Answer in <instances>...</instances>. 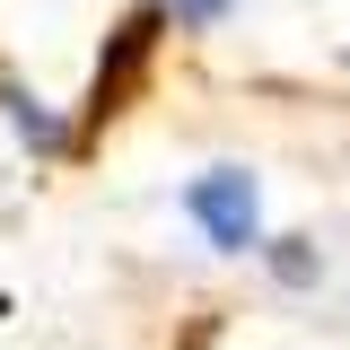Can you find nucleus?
<instances>
[{
    "mask_svg": "<svg viewBox=\"0 0 350 350\" xmlns=\"http://www.w3.org/2000/svg\"><path fill=\"white\" fill-rule=\"evenodd\" d=\"M219 9H228V0H167V18H175V27H211Z\"/></svg>",
    "mask_w": 350,
    "mask_h": 350,
    "instance_id": "nucleus-4",
    "label": "nucleus"
},
{
    "mask_svg": "<svg viewBox=\"0 0 350 350\" xmlns=\"http://www.w3.org/2000/svg\"><path fill=\"white\" fill-rule=\"evenodd\" d=\"M271 271H280V280H306L315 262H306V245H280V254H271Z\"/></svg>",
    "mask_w": 350,
    "mask_h": 350,
    "instance_id": "nucleus-5",
    "label": "nucleus"
},
{
    "mask_svg": "<svg viewBox=\"0 0 350 350\" xmlns=\"http://www.w3.org/2000/svg\"><path fill=\"white\" fill-rule=\"evenodd\" d=\"M0 114H9V131H18L27 149H62V140H70V131H62V114H53L44 96H27L18 79H0Z\"/></svg>",
    "mask_w": 350,
    "mask_h": 350,
    "instance_id": "nucleus-3",
    "label": "nucleus"
},
{
    "mask_svg": "<svg viewBox=\"0 0 350 350\" xmlns=\"http://www.w3.org/2000/svg\"><path fill=\"white\" fill-rule=\"evenodd\" d=\"M184 219L211 237L219 254H262V184L245 167H202L184 184Z\"/></svg>",
    "mask_w": 350,
    "mask_h": 350,
    "instance_id": "nucleus-1",
    "label": "nucleus"
},
{
    "mask_svg": "<svg viewBox=\"0 0 350 350\" xmlns=\"http://www.w3.org/2000/svg\"><path fill=\"white\" fill-rule=\"evenodd\" d=\"M158 27H175L167 9H131L123 27H114V53L96 62V114H114V105L131 96V79H140V62L158 53Z\"/></svg>",
    "mask_w": 350,
    "mask_h": 350,
    "instance_id": "nucleus-2",
    "label": "nucleus"
}]
</instances>
